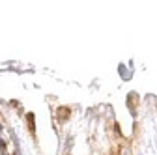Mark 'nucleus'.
I'll return each instance as SVG.
<instances>
[]
</instances>
